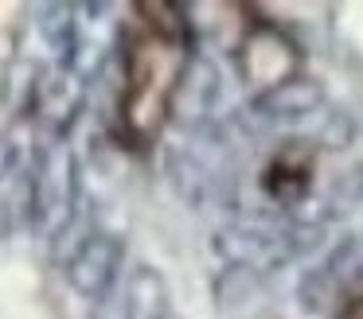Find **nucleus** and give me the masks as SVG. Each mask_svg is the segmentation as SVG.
<instances>
[{"instance_id": "obj_1", "label": "nucleus", "mask_w": 363, "mask_h": 319, "mask_svg": "<svg viewBox=\"0 0 363 319\" xmlns=\"http://www.w3.org/2000/svg\"><path fill=\"white\" fill-rule=\"evenodd\" d=\"M191 31L172 0L133 4L121 28V98L113 129L129 152H149L160 140L180 78L188 70Z\"/></svg>"}, {"instance_id": "obj_2", "label": "nucleus", "mask_w": 363, "mask_h": 319, "mask_svg": "<svg viewBox=\"0 0 363 319\" xmlns=\"http://www.w3.org/2000/svg\"><path fill=\"white\" fill-rule=\"evenodd\" d=\"M293 54V47L285 43L277 31H269V28H262V31H254L250 39H246V47H242V59H246V78L250 82H262V86H269V78H266V62H269V74H274V86L277 82H285L289 78V70H293V62H281V59H289Z\"/></svg>"}, {"instance_id": "obj_3", "label": "nucleus", "mask_w": 363, "mask_h": 319, "mask_svg": "<svg viewBox=\"0 0 363 319\" xmlns=\"http://www.w3.org/2000/svg\"><path fill=\"white\" fill-rule=\"evenodd\" d=\"M340 319H363V296H359V300H352V303H347V308H344V315H340Z\"/></svg>"}]
</instances>
